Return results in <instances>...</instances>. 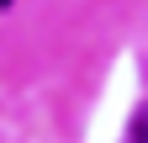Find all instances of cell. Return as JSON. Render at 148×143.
<instances>
[{
  "label": "cell",
  "instance_id": "6da1fadb",
  "mask_svg": "<svg viewBox=\"0 0 148 143\" xmlns=\"http://www.w3.org/2000/svg\"><path fill=\"white\" fill-rule=\"evenodd\" d=\"M127 143H148V106H138L132 127H127Z\"/></svg>",
  "mask_w": 148,
  "mask_h": 143
},
{
  "label": "cell",
  "instance_id": "7a4b0ae2",
  "mask_svg": "<svg viewBox=\"0 0 148 143\" xmlns=\"http://www.w3.org/2000/svg\"><path fill=\"white\" fill-rule=\"evenodd\" d=\"M0 6H11V0H0Z\"/></svg>",
  "mask_w": 148,
  "mask_h": 143
}]
</instances>
